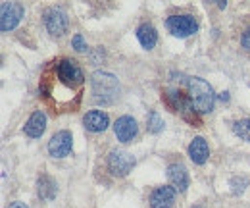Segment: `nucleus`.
I'll use <instances>...</instances> for the list:
<instances>
[{"instance_id":"2eb2a0df","label":"nucleus","mask_w":250,"mask_h":208,"mask_svg":"<svg viewBox=\"0 0 250 208\" xmlns=\"http://www.w3.org/2000/svg\"><path fill=\"white\" fill-rule=\"evenodd\" d=\"M137 39H139V43H141L146 50L154 48V45H156V41H158V33H156V29H154V25H150V23L139 25V29H137Z\"/></svg>"},{"instance_id":"7ed1b4c3","label":"nucleus","mask_w":250,"mask_h":208,"mask_svg":"<svg viewBox=\"0 0 250 208\" xmlns=\"http://www.w3.org/2000/svg\"><path fill=\"white\" fill-rule=\"evenodd\" d=\"M91 91H93L94 102L112 104L120 94V83L108 71H94L91 75Z\"/></svg>"},{"instance_id":"1a4fd4ad","label":"nucleus","mask_w":250,"mask_h":208,"mask_svg":"<svg viewBox=\"0 0 250 208\" xmlns=\"http://www.w3.org/2000/svg\"><path fill=\"white\" fill-rule=\"evenodd\" d=\"M137 131H139L137 121L131 116H122V118L116 119V123H114V133H116L118 141H122V143H131L135 139Z\"/></svg>"},{"instance_id":"412c9836","label":"nucleus","mask_w":250,"mask_h":208,"mask_svg":"<svg viewBox=\"0 0 250 208\" xmlns=\"http://www.w3.org/2000/svg\"><path fill=\"white\" fill-rule=\"evenodd\" d=\"M249 181L247 179H241V187H237L235 189V193H239V191H245V185H247ZM233 185H239V179H233Z\"/></svg>"},{"instance_id":"9d476101","label":"nucleus","mask_w":250,"mask_h":208,"mask_svg":"<svg viewBox=\"0 0 250 208\" xmlns=\"http://www.w3.org/2000/svg\"><path fill=\"white\" fill-rule=\"evenodd\" d=\"M175 203V189L173 187H156L150 195V207L152 208H171Z\"/></svg>"},{"instance_id":"4468645a","label":"nucleus","mask_w":250,"mask_h":208,"mask_svg":"<svg viewBox=\"0 0 250 208\" xmlns=\"http://www.w3.org/2000/svg\"><path fill=\"white\" fill-rule=\"evenodd\" d=\"M188 156L194 164H204L210 156V149H208V143L204 137H194L188 145Z\"/></svg>"},{"instance_id":"b1692460","label":"nucleus","mask_w":250,"mask_h":208,"mask_svg":"<svg viewBox=\"0 0 250 208\" xmlns=\"http://www.w3.org/2000/svg\"><path fill=\"white\" fill-rule=\"evenodd\" d=\"M192 208H204V207H192Z\"/></svg>"},{"instance_id":"f03ea898","label":"nucleus","mask_w":250,"mask_h":208,"mask_svg":"<svg viewBox=\"0 0 250 208\" xmlns=\"http://www.w3.org/2000/svg\"><path fill=\"white\" fill-rule=\"evenodd\" d=\"M185 91L190 100V106L198 114H208L214 108V91L212 87L200 79V77H187L185 79Z\"/></svg>"},{"instance_id":"aec40b11","label":"nucleus","mask_w":250,"mask_h":208,"mask_svg":"<svg viewBox=\"0 0 250 208\" xmlns=\"http://www.w3.org/2000/svg\"><path fill=\"white\" fill-rule=\"evenodd\" d=\"M241 45H243V48L250 50V29H247L245 33H243V37H241Z\"/></svg>"},{"instance_id":"4be33fe9","label":"nucleus","mask_w":250,"mask_h":208,"mask_svg":"<svg viewBox=\"0 0 250 208\" xmlns=\"http://www.w3.org/2000/svg\"><path fill=\"white\" fill-rule=\"evenodd\" d=\"M8 208H29L27 205H23V203H12Z\"/></svg>"},{"instance_id":"a211bd4d","label":"nucleus","mask_w":250,"mask_h":208,"mask_svg":"<svg viewBox=\"0 0 250 208\" xmlns=\"http://www.w3.org/2000/svg\"><path fill=\"white\" fill-rule=\"evenodd\" d=\"M146 129L150 133H160L164 129V119L160 118L158 112H150L148 114V119H146Z\"/></svg>"},{"instance_id":"423d86ee","label":"nucleus","mask_w":250,"mask_h":208,"mask_svg":"<svg viewBox=\"0 0 250 208\" xmlns=\"http://www.w3.org/2000/svg\"><path fill=\"white\" fill-rule=\"evenodd\" d=\"M23 18V6L20 2H4L0 10V29L12 31Z\"/></svg>"},{"instance_id":"dca6fc26","label":"nucleus","mask_w":250,"mask_h":208,"mask_svg":"<svg viewBox=\"0 0 250 208\" xmlns=\"http://www.w3.org/2000/svg\"><path fill=\"white\" fill-rule=\"evenodd\" d=\"M56 191H58V189H56V183L48 178V176H42V178L39 179V195H41L42 199H46V201L54 199Z\"/></svg>"},{"instance_id":"f3484780","label":"nucleus","mask_w":250,"mask_h":208,"mask_svg":"<svg viewBox=\"0 0 250 208\" xmlns=\"http://www.w3.org/2000/svg\"><path fill=\"white\" fill-rule=\"evenodd\" d=\"M233 131H235V135L241 137L243 141H250V119L245 118V119L235 121V123H233Z\"/></svg>"},{"instance_id":"6e6552de","label":"nucleus","mask_w":250,"mask_h":208,"mask_svg":"<svg viewBox=\"0 0 250 208\" xmlns=\"http://www.w3.org/2000/svg\"><path fill=\"white\" fill-rule=\"evenodd\" d=\"M71 145H73L71 133L63 129V131H58V133H54L50 137V141H48V152L54 158H63V156H67L71 152Z\"/></svg>"},{"instance_id":"9b49d317","label":"nucleus","mask_w":250,"mask_h":208,"mask_svg":"<svg viewBox=\"0 0 250 208\" xmlns=\"http://www.w3.org/2000/svg\"><path fill=\"white\" fill-rule=\"evenodd\" d=\"M167 179H169V183L175 191H181V193L187 191L188 174L183 164H169L167 166Z\"/></svg>"},{"instance_id":"39448f33","label":"nucleus","mask_w":250,"mask_h":208,"mask_svg":"<svg viewBox=\"0 0 250 208\" xmlns=\"http://www.w3.org/2000/svg\"><path fill=\"white\" fill-rule=\"evenodd\" d=\"M166 25H167V29H169L171 35L181 37V39L194 35L196 29H198V23H196V20H194L190 14H175V16H169L167 22H166Z\"/></svg>"},{"instance_id":"f8f14e48","label":"nucleus","mask_w":250,"mask_h":208,"mask_svg":"<svg viewBox=\"0 0 250 208\" xmlns=\"http://www.w3.org/2000/svg\"><path fill=\"white\" fill-rule=\"evenodd\" d=\"M108 123H110L108 114L102 112V110H91V112H87L85 118H83L85 129L91 131V133H100V131H104V129L108 127Z\"/></svg>"},{"instance_id":"f257e3e1","label":"nucleus","mask_w":250,"mask_h":208,"mask_svg":"<svg viewBox=\"0 0 250 208\" xmlns=\"http://www.w3.org/2000/svg\"><path fill=\"white\" fill-rule=\"evenodd\" d=\"M83 87L85 75L79 64L71 58H60L42 71L39 92L56 112H69L79 106Z\"/></svg>"},{"instance_id":"20e7f679","label":"nucleus","mask_w":250,"mask_h":208,"mask_svg":"<svg viewBox=\"0 0 250 208\" xmlns=\"http://www.w3.org/2000/svg\"><path fill=\"white\" fill-rule=\"evenodd\" d=\"M135 166V156L125 149H112L108 154V170L112 172V176L124 178L127 176Z\"/></svg>"},{"instance_id":"0eeeda50","label":"nucleus","mask_w":250,"mask_h":208,"mask_svg":"<svg viewBox=\"0 0 250 208\" xmlns=\"http://www.w3.org/2000/svg\"><path fill=\"white\" fill-rule=\"evenodd\" d=\"M44 25H46V29H48L50 35L62 37L63 33L67 31V25H69L67 14L63 12L62 8H48L44 12Z\"/></svg>"},{"instance_id":"ddd939ff","label":"nucleus","mask_w":250,"mask_h":208,"mask_svg":"<svg viewBox=\"0 0 250 208\" xmlns=\"http://www.w3.org/2000/svg\"><path fill=\"white\" fill-rule=\"evenodd\" d=\"M44 129H46V114L42 110H35L31 114V118L27 119L25 127H23L25 135L31 137V139H37V137H41L44 133Z\"/></svg>"},{"instance_id":"5701e85b","label":"nucleus","mask_w":250,"mask_h":208,"mask_svg":"<svg viewBox=\"0 0 250 208\" xmlns=\"http://www.w3.org/2000/svg\"><path fill=\"white\" fill-rule=\"evenodd\" d=\"M219 98H221V100H227V98H229V92H221Z\"/></svg>"},{"instance_id":"6ab92c4d","label":"nucleus","mask_w":250,"mask_h":208,"mask_svg":"<svg viewBox=\"0 0 250 208\" xmlns=\"http://www.w3.org/2000/svg\"><path fill=\"white\" fill-rule=\"evenodd\" d=\"M71 45H73V48L77 50V52H85L87 50V43H85V39H83V35H73V39H71Z\"/></svg>"}]
</instances>
